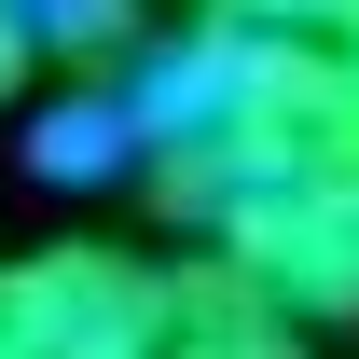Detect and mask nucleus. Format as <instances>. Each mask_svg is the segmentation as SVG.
Wrapping results in <instances>:
<instances>
[{"label":"nucleus","instance_id":"f257e3e1","mask_svg":"<svg viewBox=\"0 0 359 359\" xmlns=\"http://www.w3.org/2000/svg\"><path fill=\"white\" fill-rule=\"evenodd\" d=\"M166 346V276L125 249H28L0 263V359H152Z\"/></svg>","mask_w":359,"mask_h":359},{"label":"nucleus","instance_id":"f03ea898","mask_svg":"<svg viewBox=\"0 0 359 359\" xmlns=\"http://www.w3.org/2000/svg\"><path fill=\"white\" fill-rule=\"evenodd\" d=\"M222 263H249L304 332H359V166H304V180H263L222 235Z\"/></svg>","mask_w":359,"mask_h":359},{"label":"nucleus","instance_id":"7ed1b4c3","mask_svg":"<svg viewBox=\"0 0 359 359\" xmlns=\"http://www.w3.org/2000/svg\"><path fill=\"white\" fill-rule=\"evenodd\" d=\"M152 359H318V332L276 304L249 263H222V249H208V263L166 276V346H152Z\"/></svg>","mask_w":359,"mask_h":359},{"label":"nucleus","instance_id":"20e7f679","mask_svg":"<svg viewBox=\"0 0 359 359\" xmlns=\"http://www.w3.org/2000/svg\"><path fill=\"white\" fill-rule=\"evenodd\" d=\"M42 42L69 55L83 83H125V69H138V14H125V0H42Z\"/></svg>","mask_w":359,"mask_h":359},{"label":"nucleus","instance_id":"39448f33","mask_svg":"<svg viewBox=\"0 0 359 359\" xmlns=\"http://www.w3.org/2000/svg\"><path fill=\"white\" fill-rule=\"evenodd\" d=\"M42 0H0V111H14V97H28V83H42Z\"/></svg>","mask_w":359,"mask_h":359},{"label":"nucleus","instance_id":"423d86ee","mask_svg":"<svg viewBox=\"0 0 359 359\" xmlns=\"http://www.w3.org/2000/svg\"><path fill=\"white\" fill-rule=\"evenodd\" d=\"M208 14H222V28H318V42H332L359 0H208Z\"/></svg>","mask_w":359,"mask_h":359},{"label":"nucleus","instance_id":"0eeeda50","mask_svg":"<svg viewBox=\"0 0 359 359\" xmlns=\"http://www.w3.org/2000/svg\"><path fill=\"white\" fill-rule=\"evenodd\" d=\"M332 55H346V83H359V14H346V28H332Z\"/></svg>","mask_w":359,"mask_h":359},{"label":"nucleus","instance_id":"6e6552de","mask_svg":"<svg viewBox=\"0 0 359 359\" xmlns=\"http://www.w3.org/2000/svg\"><path fill=\"white\" fill-rule=\"evenodd\" d=\"M194 14H208V0H194Z\"/></svg>","mask_w":359,"mask_h":359}]
</instances>
